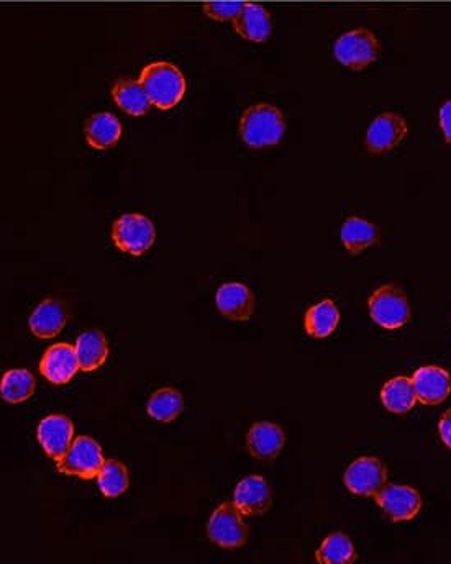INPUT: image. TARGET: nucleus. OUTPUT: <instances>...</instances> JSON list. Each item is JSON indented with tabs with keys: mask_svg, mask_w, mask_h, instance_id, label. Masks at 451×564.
<instances>
[{
	"mask_svg": "<svg viewBox=\"0 0 451 564\" xmlns=\"http://www.w3.org/2000/svg\"><path fill=\"white\" fill-rule=\"evenodd\" d=\"M79 366L78 353L68 343H56L45 351L40 361V373L55 386H64L76 376Z\"/></svg>",
	"mask_w": 451,
	"mask_h": 564,
	"instance_id": "obj_14",
	"label": "nucleus"
},
{
	"mask_svg": "<svg viewBox=\"0 0 451 564\" xmlns=\"http://www.w3.org/2000/svg\"><path fill=\"white\" fill-rule=\"evenodd\" d=\"M284 443L286 435L276 423L256 422L246 435L248 453L261 463H273L281 455Z\"/></svg>",
	"mask_w": 451,
	"mask_h": 564,
	"instance_id": "obj_15",
	"label": "nucleus"
},
{
	"mask_svg": "<svg viewBox=\"0 0 451 564\" xmlns=\"http://www.w3.org/2000/svg\"><path fill=\"white\" fill-rule=\"evenodd\" d=\"M110 94L117 107L132 117H143L150 110V99L140 81L130 78L117 79L110 89Z\"/></svg>",
	"mask_w": 451,
	"mask_h": 564,
	"instance_id": "obj_21",
	"label": "nucleus"
},
{
	"mask_svg": "<svg viewBox=\"0 0 451 564\" xmlns=\"http://www.w3.org/2000/svg\"><path fill=\"white\" fill-rule=\"evenodd\" d=\"M343 483L355 496L374 497L388 484V468L376 456H361L348 466Z\"/></svg>",
	"mask_w": 451,
	"mask_h": 564,
	"instance_id": "obj_8",
	"label": "nucleus"
},
{
	"mask_svg": "<svg viewBox=\"0 0 451 564\" xmlns=\"http://www.w3.org/2000/svg\"><path fill=\"white\" fill-rule=\"evenodd\" d=\"M381 401L392 414H407L417 402L414 383L406 376L389 379L381 389Z\"/></svg>",
	"mask_w": 451,
	"mask_h": 564,
	"instance_id": "obj_24",
	"label": "nucleus"
},
{
	"mask_svg": "<svg viewBox=\"0 0 451 564\" xmlns=\"http://www.w3.org/2000/svg\"><path fill=\"white\" fill-rule=\"evenodd\" d=\"M440 128L447 143H451V101L445 102L440 109Z\"/></svg>",
	"mask_w": 451,
	"mask_h": 564,
	"instance_id": "obj_30",
	"label": "nucleus"
},
{
	"mask_svg": "<svg viewBox=\"0 0 451 564\" xmlns=\"http://www.w3.org/2000/svg\"><path fill=\"white\" fill-rule=\"evenodd\" d=\"M232 23L237 35L253 43H265L273 32L271 15L263 5L255 4V2H245L240 14Z\"/></svg>",
	"mask_w": 451,
	"mask_h": 564,
	"instance_id": "obj_18",
	"label": "nucleus"
},
{
	"mask_svg": "<svg viewBox=\"0 0 451 564\" xmlns=\"http://www.w3.org/2000/svg\"><path fill=\"white\" fill-rule=\"evenodd\" d=\"M74 348L78 353L79 366L84 373L97 371L109 358V342L101 330H87L81 333Z\"/></svg>",
	"mask_w": 451,
	"mask_h": 564,
	"instance_id": "obj_20",
	"label": "nucleus"
},
{
	"mask_svg": "<svg viewBox=\"0 0 451 564\" xmlns=\"http://www.w3.org/2000/svg\"><path fill=\"white\" fill-rule=\"evenodd\" d=\"M243 4L245 2L238 0H210L202 5V12L215 22H233L243 9Z\"/></svg>",
	"mask_w": 451,
	"mask_h": 564,
	"instance_id": "obj_29",
	"label": "nucleus"
},
{
	"mask_svg": "<svg viewBox=\"0 0 451 564\" xmlns=\"http://www.w3.org/2000/svg\"><path fill=\"white\" fill-rule=\"evenodd\" d=\"M333 55L343 66L353 71H361L378 60V38L368 28H355L338 37L333 45Z\"/></svg>",
	"mask_w": 451,
	"mask_h": 564,
	"instance_id": "obj_5",
	"label": "nucleus"
},
{
	"mask_svg": "<svg viewBox=\"0 0 451 564\" xmlns=\"http://www.w3.org/2000/svg\"><path fill=\"white\" fill-rule=\"evenodd\" d=\"M207 535L210 542L224 550H238L248 542V527L237 505L224 502L210 515L207 524Z\"/></svg>",
	"mask_w": 451,
	"mask_h": 564,
	"instance_id": "obj_6",
	"label": "nucleus"
},
{
	"mask_svg": "<svg viewBox=\"0 0 451 564\" xmlns=\"http://www.w3.org/2000/svg\"><path fill=\"white\" fill-rule=\"evenodd\" d=\"M369 315L374 323L386 330H397L412 317L406 292L396 284H386L373 292L368 301Z\"/></svg>",
	"mask_w": 451,
	"mask_h": 564,
	"instance_id": "obj_3",
	"label": "nucleus"
},
{
	"mask_svg": "<svg viewBox=\"0 0 451 564\" xmlns=\"http://www.w3.org/2000/svg\"><path fill=\"white\" fill-rule=\"evenodd\" d=\"M155 240V225L146 215L123 214L112 225V242L127 255H145Z\"/></svg>",
	"mask_w": 451,
	"mask_h": 564,
	"instance_id": "obj_4",
	"label": "nucleus"
},
{
	"mask_svg": "<svg viewBox=\"0 0 451 564\" xmlns=\"http://www.w3.org/2000/svg\"><path fill=\"white\" fill-rule=\"evenodd\" d=\"M374 499L379 509L383 510L384 515L392 522H409L415 519L422 509L419 492L409 486L386 484Z\"/></svg>",
	"mask_w": 451,
	"mask_h": 564,
	"instance_id": "obj_9",
	"label": "nucleus"
},
{
	"mask_svg": "<svg viewBox=\"0 0 451 564\" xmlns=\"http://www.w3.org/2000/svg\"><path fill=\"white\" fill-rule=\"evenodd\" d=\"M69 312L68 307L61 299H45L40 302L37 309L33 310L28 320L30 332L40 340H50L63 332V328L68 323Z\"/></svg>",
	"mask_w": 451,
	"mask_h": 564,
	"instance_id": "obj_16",
	"label": "nucleus"
},
{
	"mask_svg": "<svg viewBox=\"0 0 451 564\" xmlns=\"http://www.w3.org/2000/svg\"><path fill=\"white\" fill-rule=\"evenodd\" d=\"M37 438L46 455L58 463L73 445V422L66 415H48L38 423Z\"/></svg>",
	"mask_w": 451,
	"mask_h": 564,
	"instance_id": "obj_10",
	"label": "nucleus"
},
{
	"mask_svg": "<svg viewBox=\"0 0 451 564\" xmlns=\"http://www.w3.org/2000/svg\"><path fill=\"white\" fill-rule=\"evenodd\" d=\"M340 238L348 253L360 255L366 248L378 245L381 233L374 223L360 217H350L343 223Z\"/></svg>",
	"mask_w": 451,
	"mask_h": 564,
	"instance_id": "obj_22",
	"label": "nucleus"
},
{
	"mask_svg": "<svg viewBox=\"0 0 451 564\" xmlns=\"http://www.w3.org/2000/svg\"><path fill=\"white\" fill-rule=\"evenodd\" d=\"M105 458L99 443L91 437L74 438L73 445L69 446L68 453L56 463V468L64 476L91 481L99 476Z\"/></svg>",
	"mask_w": 451,
	"mask_h": 564,
	"instance_id": "obj_7",
	"label": "nucleus"
},
{
	"mask_svg": "<svg viewBox=\"0 0 451 564\" xmlns=\"http://www.w3.org/2000/svg\"><path fill=\"white\" fill-rule=\"evenodd\" d=\"M340 322V312L332 299H325L319 304L312 305L304 317V327L307 335L312 338H327L337 330Z\"/></svg>",
	"mask_w": 451,
	"mask_h": 564,
	"instance_id": "obj_23",
	"label": "nucleus"
},
{
	"mask_svg": "<svg viewBox=\"0 0 451 564\" xmlns=\"http://www.w3.org/2000/svg\"><path fill=\"white\" fill-rule=\"evenodd\" d=\"M215 305L225 319L246 322L255 314V294L242 282H227L215 294Z\"/></svg>",
	"mask_w": 451,
	"mask_h": 564,
	"instance_id": "obj_12",
	"label": "nucleus"
},
{
	"mask_svg": "<svg viewBox=\"0 0 451 564\" xmlns=\"http://www.w3.org/2000/svg\"><path fill=\"white\" fill-rule=\"evenodd\" d=\"M417 401L424 405H438L447 401L451 394V376L447 369L440 366H424L414 373Z\"/></svg>",
	"mask_w": 451,
	"mask_h": 564,
	"instance_id": "obj_17",
	"label": "nucleus"
},
{
	"mask_svg": "<svg viewBox=\"0 0 451 564\" xmlns=\"http://www.w3.org/2000/svg\"><path fill=\"white\" fill-rule=\"evenodd\" d=\"M438 432H440L442 442L451 450V409H448L447 412L442 415V419H440V423H438Z\"/></svg>",
	"mask_w": 451,
	"mask_h": 564,
	"instance_id": "obj_31",
	"label": "nucleus"
},
{
	"mask_svg": "<svg viewBox=\"0 0 451 564\" xmlns=\"http://www.w3.org/2000/svg\"><path fill=\"white\" fill-rule=\"evenodd\" d=\"M238 133L250 148H268L278 145L286 133V119L283 112L269 104H255L248 107L240 117Z\"/></svg>",
	"mask_w": 451,
	"mask_h": 564,
	"instance_id": "obj_2",
	"label": "nucleus"
},
{
	"mask_svg": "<svg viewBox=\"0 0 451 564\" xmlns=\"http://www.w3.org/2000/svg\"><path fill=\"white\" fill-rule=\"evenodd\" d=\"M140 84L156 109L168 112L186 96L187 82L178 66L168 61H155L142 69Z\"/></svg>",
	"mask_w": 451,
	"mask_h": 564,
	"instance_id": "obj_1",
	"label": "nucleus"
},
{
	"mask_svg": "<svg viewBox=\"0 0 451 564\" xmlns=\"http://www.w3.org/2000/svg\"><path fill=\"white\" fill-rule=\"evenodd\" d=\"M37 379L28 369H10L0 384L2 399L9 404H22L35 394Z\"/></svg>",
	"mask_w": 451,
	"mask_h": 564,
	"instance_id": "obj_26",
	"label": "nucleus"
},
{
	"mask_svg": "<svg viewBox=\"0 0 451 564\" xmlns=\"http://www.w3.org/2000/svg\"><path fill=\"white\" fill-rule=\"evenodd\" d=\"M356 558L355 545L342 532L330 533L315 553V560L324 564L353 563Z\"/></svg>",
	"mask_w": 451,
	"mask_h": 564,
	"instance_id": "obj_28",
	"label": "nucleus"
},
{
	"mask_svg": "<svg viewBox=\"0 0 451 564\" xmlns=\"http://www.w3.org/2000/svg\"><path fill=\"white\" fill-rule=\"evenodd\" d=\"M407 132L409 127L401 115L392 112L378 115L366 132V148L374 155L388 153L406 138Z\"/></svg>",
	"mask_w": 451,
	"mask_h": 564,
	"instance_id": "obj_11",
	"label": "nucleus"
},
{
	"mask_svg": "<svg viewBox=\"0 0 451 564\" xmlns=\"http://www.w3.org/2000/svg\"><path fill=\"white\" fill-rule=\"evenodd\" d=\"M184 397L178 389L173 387H163L151 394L146 404V412L151 419L158 420L161 423L173 422L183 414Z\"/></svg>",
	"mask_w": 451,
	"mask_h": 564,
	"instance_id": "obj_25",
	"label": "nucleus"
},
{
	"mask_svg": "<svg viewBox=\"0 0 451 564\" xmlns=\"http://www.w3.org/2000/svg\"><path fill=\"white\" fill-rule=\"evenodd\" d=\"M97 484H99L102 496L107 499H117L123 496L130 486L127 466L120 463L119 460H105L97 476Z\"/></svg>",
	"mask_w": 451,
	"mask_h": 564,
	"instance_id": "obj_27",
	"label": "nucleus"
},
{
	"mask_svg": "<svg viewBox=\"0 0 451 564\" xmlns=\"http://www.w3.org/2000/svg\"><path fill=\"white\" fill-rule=\"evenodd\" d=\"M233 504L243 517L265 515L273 505V492L263 476H246L233 491Z\"/></svg>",
	"mask_w": 451,
	"mask_h": 564,
	"instance_id": "obj_13",
	"label": "nucleus"
},
{
	"mask_svg": "<svg viewBox=\"0 0 451 564\" xmlns=\"http://www.w3.org/2000/svg\"><path fill=\"white\" fill-rule=\"evenodd\" d=\"M123 135V127L120 120L110 112H99L86 120L84 125V137L87 145L94 150H110L119 143Z\"/></svg>",
	"mask_w": 451,
	"mask_h": 564,
	"instance_id": "obj_19",
	"label": "nucleus"
}]
</instances>
